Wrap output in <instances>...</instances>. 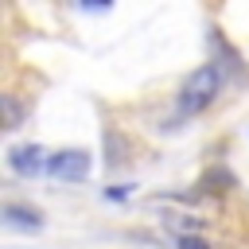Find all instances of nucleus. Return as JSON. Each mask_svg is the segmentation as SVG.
Returning <instances> with one entry per match:
<instances>
[{
  "label": "nucleus",
  "instance_id": "f257e3e1",
  "mask_svg": "<svg viewBox=\"0 0 249 249\" xmlns=\"http://www.w3.org/2000/svg\"><path fill=\"white\" fill-rule=\"evenodd\" d=\"M218 89H222V66L218 62H206V66H198L191 78H187V86H183V93H179V113H202L214 97H218Z\"/></svg>",
  "mask_w": 249,
  "mask_h": 249
},
{
  "label": "nucleus",
  "instance_id": "f03ea898",
  "mask_svg": "<svg viewBox=\"0 0 249 249\" xmlns=\"http://www.w3.org/2000/svg\"><path fill=\"white\" fill-rule=\"evenodd\" d=\"M47 171H51L54 179H62V183H82V179L89 175V156H86L82 148L54 152V156L47 160Z\"/></svg>",
  "mask_w": 249,
  "mask_h": 249
},
{
  "label": "nucleus",
  "instance_id": "7ed1b4c3",
  "mask_svg": "<svg viewBox=\"0 0 249 249\" xmlns=\"http://www.w3.org/2000/svg\"><path fill=\"white\" fill-rule=\"evenodd\" d=\"M8 163H12V171H16V175H23V179H31V175H39V171L47 167V160H43V148H39V144H16V148L8 152Z\"/></svg>",
  "mask_w": 249,
  "mask_h": 249
},
{
  "label": "nucleus",
  "instance_id": "20e7f679",
  "mask_svg": "<svg viewBox=\"0 0 249 249\" xmlns=\"http://www.w3.org/2000/svg\"><path fill=\"white\" fill-rule=\"evenodd\" d=\"M0 214H4V222L16 226V230H39V226H43V214L31 210V206H19V202H4Z\"/></svg>",
  "mask_w": 249,
  "mask_h": 249
},
{
  "label": "nucleus",
  "instance_id": "39448f33",
  "mask_svg": "<svg viewBox=\"0 0 249 249\" xmlns=\"http://www.w3.org/2000/svg\"><path fill=\"white\" fill-rule=\"evenodd\" d=\"M0 109H4V128H19V117H23V113H19V105H16L12 97H4V101H0Z\"/></svg>",
  "mask_w": 249,
  "mask_h": 249
},
{
  "label": "nucleus",
  "instance_id": "423d86ee",
  "mask_svg": "<svg viewBox=\"0 0 249 249\" xmlns=\"http://www.w3.org/2000/svg\"><path fill=\"white\" fill-rule=\"evenodd\" d=\"M179 249H210L202 237H179Z\"/></svg>",
  "mask_w": 249,
  "mask_h": 249
},
{
  "label": "nucleus",
  "instance_id": "0eeeda50",
  "mask_svg": "<svg viewBox=\"0 0 249 249\" xmlns=\"http://www.w3.org/2000/svg\"><path fill=\"white\" fill-rule=\"evenodd\" d=\"M105 195H109V198H113V202H121V198H128V187H109V191H105Z\"/></svg>",
  "mask_w": 249,
  "mask_h": 249
}]
</instances>
